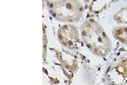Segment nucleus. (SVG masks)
<instances>
[{
  "label": "nucleus",
  "instance_id": "1",
  "mask_svg": "<svg viewBox=\"0 0 127 85\" xmlns=\"http://www.w3.org/2000/svg\"><path fill=\"white\" fill-rule=\"evenodd\" d=\"M81 38L88 49L97 55H108L111 50V43L102 26L93 20L85 21L81 29Z\"/></svg>",
  "mask_w": 127,
  "mask_h": 85
},
{
  "label": "nucleus",
  "instance_id": "2",
  "mask_svg": "<svg viewBox=\"0 0 127 85\" xmlns=\"http://www.w3.org/2000/svg\"><path fill=\"white\" fill-rule=\"evenodd\" d=\"M49 12L59 21L76 22L82 17L83 7L78 0H59L48 5Z\"/></svg>",
  "mask_w": 127,
  "mask_h": 85
},
{
  "label": "nucleus",
  "instance_id": "5",
  "mask_svg": "<svg viewBox=\"0 0 127 85\" xmlns=\"http://www.w3.org/2000/svg\"><path fill=\"white\" fill-rule=\"evenodd\" d=\"M115 20H117V21L119 22L127 23V8H125V9H121L116 14Z\"/></svg>",
  "mask_w": 127,
  "mask_h": 85
},
{
  "label": "nucleus",
  "instance_id": "4",
  "mask_svg": "<svg viewBox=\"0 0 127 85\" xmlns=\"http://www.w3.org/2000/svg\"><path fill=\"white\" fill-rule=\"evenodd\" d=\"M114 34L115 38L120 40L121 42L127 43V27L123 26V27H118L114 29Z\"/></svg>",
  "mask_w": 127,
  "mask_h": 85
},
{
  "label": "nucleus",
  "instance_id": "3",
  "mask_svg": "<svg viewBox=\"0 0 127 85\" xmlns=\"http://www.w3.org/2000/svg\"><path fill=\"white\" fill-rule=\"evenodd\" d=\"M59 39L64 46L69 49H76L81 44L78 31L72 25H64L59 30Z\"/></svg>",
  "mask_w": 127,
  "mask_h": 85
}]
</instances>
